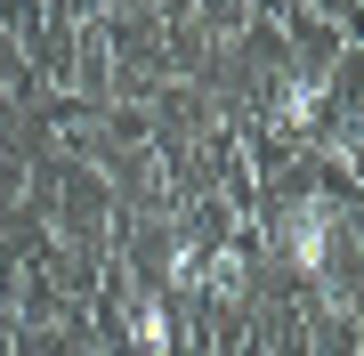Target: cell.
<instances>
[{
  "label": "cell",
  "mask_w": 364,
  "mask_h": 356,
  "mask_svg": "<svg viewBox=\"0 0 364 356\" xmlns=\"http://www.w3.org/2000/svg\"><path fill=\"white\" fill-rule=\"evenodd\" d=\"M332 243H340V203L332 195H299L284 227H275V251H284L291 276H324L332 267Z\"/></svg>",
  "instance_id": "6da1fadb"
},
{
  "label": "cell",
  "mask_w": 364,
  "mask_h": 356,
  "mask_svg": "<svg viewBox=\"0 0 364 356\" xmlns=\"http://www.w3.org/2000/svg\"><path fill=\"white\" fill-rule=\"evenodd\" d=\"M316 114H324V81H284V97H275V122H284V130H308Z\"/></svg>",
  "instance_id": "7a4b0ae2"
},
{
  "label": "cell",
  "mask_w": 364,
  "mask_h": 356,
  "mask_svg": "<svg viewBox=\"0 0 364 356\" xmlns=\"http://www.w3.org/2000/svg\"><path fill=\"white\" fill-rule=\"evenodd\" d=\"M195 284L210 291V300H243V251H210Z\"/></svg>",
  "instance_id": "3957f363"
},
{
  "label": "cell",
  "mask_w": 364,
  "mask_h": 356,
  "mask_svg": "<svg viewBox=\"0 0 364 356\" xmlns=\"http://www.w3.org/2000/svg\"><path fill=\"white\" fill-rule=\"evenodd\" d=\"M130 332H138L146 356H170V308H162V300H138V308H130Z\"/></svg>",
  "instance_id": "277c9868"
},
{
  "label": "cell",
  "mask_w": 364,
  "mask_h": 356,
  "mask_svg": "<svg viewBox=\"0 0 364 356\" xmlns=\"http://www.w3.org/2000/svg\"><path fill=\"white\" fill-rule=\"evenodd\" d=\"M195 276H203V251H195V243H178V251H170V284L186 291V284H195Z\"/></svg>",
  "instance_id": "5b68a950"
}]
</instances>
